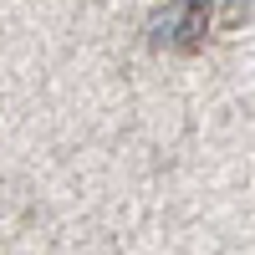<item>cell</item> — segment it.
I'll return each mask as SVG.
<instances>
[{
    "label": "cell",
    "mask_w": 255,
    "mask_h": 255,
    "mask_svg": "<svg viewBox=\"0 0 255 255\" xmlns=\"http://www.w3.org/2000/svg\"><path fill=\"white\" fill-rule=\"evenodd\" d=\"M204 26H209V0H174L158 26H153V41L168 51H194L204 41Z\"/></svg>",
    "instance_id": "1"
}]
</instances>
